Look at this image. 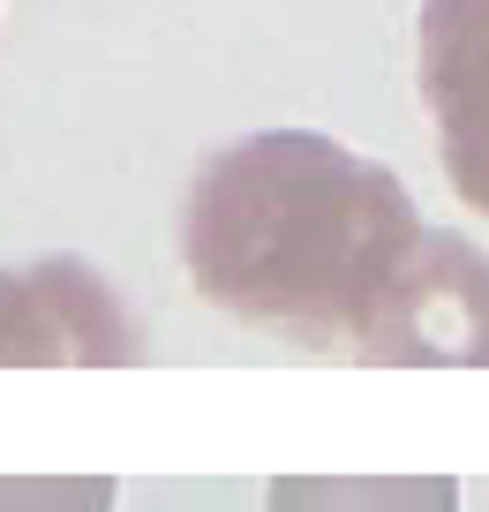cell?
Masks as SVG:
<instances>
[{
	"label": "cell",
	"instance_id": "6",
	"mask_svg": "<svg viewBox=\"0 0 489 512\" xmlns=\"http://www.w3.org/2000/svg\"><path fill=\"white\" fill-rule=\"evenodd\" d=\"M106 475H0V512H113Z\"/></svg>",
	"mask_w": 489,
	"mask_h": 512
},
{
	"label": "cell",
	"instance_id": "1",
	"mask_svg": "<svg viewBox=\"0 0 489 512\" xmlns=\"http://www.w3.org/2000/svg\"><path fill=\"white\" fill-rule=\"evenodd\" d=\"M407 181L316 128L241 136L196 174L181 264L226 317L316 354H354L369 309L422 241Z\"/></svg>",
	"mask_w": 489,
	"mask_h": 512
},
{
	"label": "cell",
	"instance_id": "3",
	"mask_svg": "<svg viewBox=\"0 0 489 512\" xmlns=\"http://www.w3.org/2000/svg\"><path fill=\"white\" fill-rule=\"evenodd\" d=\"M0 362L121 369V362H143V324L121 309V294L91 264L38 256V264L0 272Z\"/></svg>",
	"mask_w": 489,
	"mask_h": 512
},
{
	"label": "cell",
	"instance_id": "5",
	"mask_svg": "<svg viewBox=\"0 0 489 512\" xmlns=\"http://www.w3.org/2000/svg\"><path fill=\"white\" fill-rule=\"evenodd\" d=\"M264 512H459V482L444 475H286Z\"/></svg>",
	"mask_w": 489,
	"mask_h": 512
},
{
	"label": "cell",
	"instance_id": "4",
	"mask_svg": "<svg viewBox=\"0 0 489 512\" xmlns=\"http://www.w3.org/2000/svg\"><path fill=\"white\" fill-rule=\"evenodd\" d=\"M422 106L459 204L489 219V0H422Z\"/></svg>",
	"mask_w": 489,
	"mask_h": 512
},
{
	"label": "cell",
	"instance_id": "2",
	"mask_svg": "<svg viewBox=\"0 0 489 512\" xmlns=\"http://www.w3.org/2000/svg\"><path fill=\"white\" fill-rule=\"evenodd\" d=\"M354 362H489V256L459 234H422L369 309Z\"/></svg>",
	"mask_w": 489,
	"mask_h": 512
}]
</instances>
